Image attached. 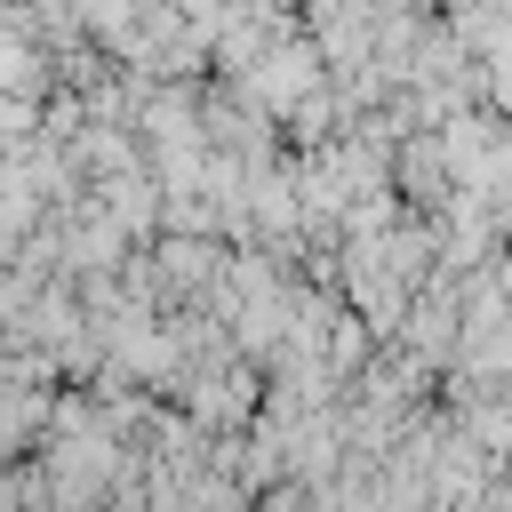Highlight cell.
Here are the masks:
<instances>
[{"instance_id":"cell-1","label":"cell","mask_w":512,"mask_h":512,"mask_svg":"<svg viewBox=\"0 0 512 512\" xmlns=\"http://www.w3.org/2000/svg\"><path fill=\"white\" fill-rule=\"evenodd\" d=\"M504 288H512V264H504Z\"/></svg>"}]
</instances>
